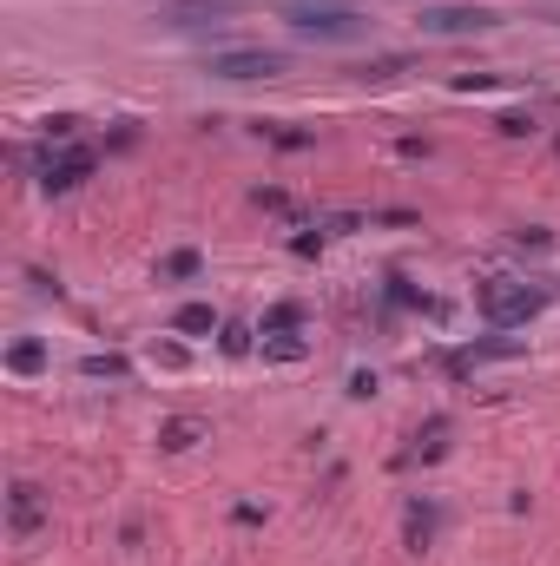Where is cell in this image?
<instances>
[{"label":"cell","mask_w":560,"mask_h":566,"mask_svg":"<svg viewBox=\"0 0 560 566\" xmlns=\"http://www.w3.org/2000/svg\"><path fill=\"white\" fill-rule=\"evenodd\" d=\"M271 14L290 20L304 40H363L369 20L356 14L350 0H271Z\"/></svg>","instance_id":"1"},{"label":"cell","mask_w":560,"mask_h":566,"mask_svg":"<svg viewBox=\"0 0 560 566\" xmlns=\"http://www.w3.org/2000/svg\"><path fill=\"white\" fill-rule=\"evenodd\" d=\"M541 290H528V283H488V290H481V310H488V323H495V330H508V323H528L534 310H541Z\"/></svg>","instance_id":"2"},{"label":"cell","mask_w":560,"mask_h":566,"mask_svg":"<svg viewBox=\"0 0 560 566\" xmlns=\"http://www.w3.org/2000/svg\"><path fill=\"white\" fill-rule=\"evenodd\" d=\"M205 73H218V79H271V73H284V53H271V47H231V53H211Z\"/></svg>","instance_id":"3"},{"label":"cell","mask_w":560,"mask_h":566,"mask_svg":"<svg viewBox=\"0 0 560 566\" xmlns=\"http://www.w3.org/2000/svg\"><path fill=\"white\" fill-rule=\"evenodd\" d=\"M488 27H501L488 7H429L422 14V33H488Z\"/></svg>","instance_id":"4"},{"label":"cell","mask_w":560,"mask_h":566,"mask_svg":"<svg viewBox=\"0 0 560 566\" xmlns=\"http://www.w3.org/2000/svg\"><path fill=\"white\" fill-rule=\"evenodd\" d=\"M86 172H93V152H60V158H47V191H73Z\"/></svg>","instance_id":"5"},{"label":"cell","mask_w":560,"mask_h":566,"mask_svg":"<svg viewBox=\"0 0 560 566\" xmlns=\"http://www.w3.org/2000/svg\"><path fill=\"white\" fill-rule=\"evenodd\" d=\"M205 14H231V0H172L178 27H192V20H205Z\"/></svg>","instance_id":"6"},{"label":"cell","mask_w":560,"mask_h":566,"mask_svg":"<svg viewBox=\"0 0 560 566\" xmlns=\"http://www.w3.org/2000/svg\"><path fill=\"white\" fill-rule=\"evenodd\" d=\"M178 330H185V336H205V330H218V316H211V303H185V310H178Z\"/></svg>","instance_id":"7"},{"label":"cell","mask_w":560,"mask_h":566,"mask_svg":"<svg viewBox=\"0 0 560 566\" xmlns=\"http://www.w3.org/2000/svg\"><path fill=\"white\" fill-rule=\"evenodd\" d=\"M7 362H14L20 376H33V369L47 362V349H40V343H14V356H7Z\"/></svg>","instance_id":"8"},{"label":"cell","mask_w":560,"mask_h":566,"mask_svg":"<svg viewBox=\"0 0 560 566\" xmlns=\"http://www.w3.org/2000/svg\"><path fill=\"white\" fill-rule=\"evenodd\" d=\"M33 520H40V514H33V488H14V527L27 534Z\"/></svg>","instance_id":"9"},{"label":"cell","mask_w":560,"mask_h":566,"mask_svg":"<svg viewBox=\"0 0 560 566\" xmlns=\"http://www.w3.org/2000/svg\"><path fill=\"white\" fill-rule=\"evenodd\" d=\"M165 277H198V251H172L165 257Z\"/></svg>","instance_id":"10"},{"label":"cell","mask_w":560,"mask_h":566,"mask_svg":"<svg viewBox=\"0 0 560 566\" xmlns=\"http://www.w3.org/2000/svg\"><path fill=\"white\" fill-rule=\"evenodd\" d=\"M86 376H126V362L119 356H86Z\"/></svg>","instance_id":"11"},{"label":"cell","mask_w":560,"mask_h":566,"mask_svg":"<svg viewBox=\"0 0 560 566\" xmlns=\"http://www.w3.org/2000/svg\"><path fill=\"white\" fill-rule=\"evenodd\" d=\"M192 435H198L192 422H172V428H165V448H192Z\"/></svg>","instance_id":"12"}]
</instances>
